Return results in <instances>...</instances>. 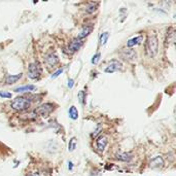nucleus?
Returning a JSON list of instances; mask_svg holds the SVG:
<instances>
[{"mask_svg": "<svg viewBox=\"0 0 176 176\" xmlns=\"http://www.w3.org/2000/svg\"><path fill=\"white\" fill-rule=\"evenodd\" d=\"M159 52V40L156 34H149L145 41V54L148 58H154Z\"/></svg>", "mask_w": 176, "mask_h": 176, "instance_id": "nucleus-1", "label": "nucleus"}, {"mask_svg": "<svg viewBox=\"0 0 176 176\" xmlns=\"http://www.w3.org/2000/svg\"><path fill=\"white\" fill-rule=\"evenodd\" d=\"M12 107L18 111H24L27 110L31 106V101L26 97H17L12 102Z\"/></svg>", "mask_w": 176, "mask_h": 176, "instance_id": "nucleus-2", "label": "nucleus"}, {"mask_svg": "<svg viewBox=\"0 0 176 176\" xmlns=\"http://www.w3.org/2000/svg\"><path fill=\"white\" fill-rule=\"evenodd\" d=\"M53 110H54V105L51 103H45L35 109L34 113L41 115V117H43V118H47V117H48V114H50Z\"/></svg>", "mask_w": 176, "mask_h": 176, "instance_id": "nucleus-3", "label": "nucleus"}, {"mask_svg": "<svg viewBox=\"0 0 176 176\" xmlns=\"http://www.w3.org/2000/svg\"><path fill=\"white\" fill-rule=\"evenodd\" d=\"M41 74V68L38 63H32L28 67V76L31 79H37Z\"/></svg>", "mask_w": 176, "mask_h": 176, "instance_id": "nucleus-4", "label": "nucleus"}, {"mask_svg": "<svg viewBox=\"0 0 176 176\" xmlns=\"http://www.w3.org/2000/svg\"><path fill=\"white\" fill-rule=\"evenodd\" d=\"M121 68H122V63L119 62L118 60H111V61L108 63V65L106 66L104 71L106 73H113Z\"/></svg>", "mask_w": 176, "mask_h": 176, "instance_id": "nucleus-5", "label": "nucleus"}, {"mask_svg": "<svg viewBox=\"0 0 176 176\" xmlns=\"http://www.w3.org/2000/svg\"><path fill=\"white\" fill-rule=\"evenodd\" d=\"M119 55H121L123 59L127 60V61H131V60H134L136 58V52L132 50V48H123Z\"/></svg>", "mask_w": 176, "mask_h": 176, "instance_id": "nucleus-6", "label": "nucleus"}, {"mask_svg": "<svg viewBox=\"0 0 176 176\" xmlns=\"http://www.w3.org/2000/svg\"><path fill=\"white\" fill-rule=\"evenodd\" d=\"M82 45H83V40L78 39V38H75V39L70 41V43L68 44V52L70 54H73V53L78 51L82 48Z\"/></svg>", "mask_w": 176, "mask_h": 176, "instance_id": "nucleus-7", "label": "nucleus"}, {"mask_svg": "<svg viewBox=\"0 0 176 176\" xmlns=\"http://www.w3.org/2000/svg\"><path fill=\"white\" fill-rule=\"evenodd\" d=\"M58 62H59V59H58V57L55 54L51 53V54L45 55L44 63H45V65H47L48 67H54V66L57 64Z\"/></svg>", "mask_w": 176, "mask_h": 176, "instance_id": "nucleus-8", "label": "nucleus"}, {"mask_svg": "<svg viewBox=\"0 0 176 176\" xmlns=\"http://www.w3.org/2000/svg\"><path fill=\"white\" fill-rule=\"evenodd\" d=\"M96 145H97V148L99 151H103L105 149V147L107 145V138L105 136H100L99 138L97 139L96 141Z\"/></svg>", "mask_w": 176, "mask_h": 176, "instance_id": "nucleus-9", "label": "nucleus"}, {"mask_svg": "<svg viewBox=\"0 0 176 176\" xmlns=\"http://www.w3.org/2000/svg\"><path fill=\"white\" fill-rule=\"evenodd\" d=\"M93 29H94V26L93 25H86L82 30H80V32L78 34V39H82V38L87 37L88 35L92 32Z\"/></svg>", "mask_w": 176, "mask_h": 176, "instance_id": "nucleus-10", "label": "nucleus"}, {"mask_svg": "<svg viewBox=\"0 0 176 176\" xmlns=\"http://www.w3.org/2000/svg\"><path fill=\"white\" fill-rule=\"evenodd\" d=\"M175 42V30L174 28H170L167 31V36H166V45H170Z\"/></svg>", "mask_w": 176, "mask_h": 176, "instance_id": "nucleus-11", "label": "nucleus"}, {"mask_svg": "<svg viewBox=\"0 0 176 176\" xmlns=\"http://www.w3.org/2000/svg\"><path fill=\"white\" fill-rule=\"evenodd\" d=\"M164 166V161L162 157H156L153 158L150 162V167L151 168H161Z\"/></svg>", "mask_w": 176, "mask_h": 176, "instance_id": "nucleus-12", "label": "nucleus"}, {"mask_svg": "<svg viewBox=\"0 0 176 176\" xmlns=\"http://www.w3.org/2000/svg\"><path fill=\"white\" fill-rule=\"evenodd\" d=\"M115 158L118 161H123V162H129L132 159V154L128 153H118L115 154Z\"/></svg>", "mask_w": 176, "mask_h": 176, "instance_id": "nucleus-13", "label": "nucleus"}, {"mask_svg": "<svg viewBox=\"0 0 176 176\" xmlns=\"http://www.w3.org/2000/svg\"><path fill=\"white\" fill-rule=\"evenodd\" d=\"M36 90V87L33 84H28V86H23V87H18L15 89V92H29V91H34Z\"/></svg>", "mask_w": 176, "mask_h": 176, "instance_id": "nucleus-14", "label": "nucleus"}, {"mask_svg": "<svg viewBox=\"0 0 176 176\" xmlns=\"http://www.w3.org/2000/svg\"><path fill=\"white\" fill-rule=\"evenodd\" d=\"M98 5H99V2H89L86 5V8H84V10H86L88 13H93L95 10L97 9Z\"/></svg>", "mask_w": 176, "mask_h": 176, "instance_id": "nucleus-15", "label": "nucleus"}, {"mask_svg": "<svg viewBox=\"0 0 176 176\" xmlns=\"http://www.w3.org/2000/svg\"><path fill=\"white\" fill-rule=\"evenodd\" d=\"M21 77H22V74H17V75H8V77H6L5 79V83L8 84H12V83H17L18 80H19Z\"/></svg>", "mask_w": 176, "mask_h": 176, "instance_id": "nucleus-16", "label": "nucleus"}, {"mask_svg": "<svg viewBox=\"0 0 176 176\" xmlns=\"http://www.w3.org/2000/svg\"><path fill=\"white\" fill-rule=\"evenodd\" d=\"M141 40H142V36H136V37L132 38V39H130L128 42H127V47L132 48V47H134V45L140 43V41Z\"/></svg>", "mask_w": 176, "mask_h": 176, "instance_id": "nucleus-17", "label": "nucleus"}, {"mask_svg": "<svg viewBox=\"0 0 176 176\" xmlns=\"http://www.w3.org/2000/svg\"><path fill=\"white\" fill-rule=\"evenodd\" d=\"M69 117L71 118L72 119H77L78 118V111L75 108V106H71L69 109Z\"/></svg>", "mask_w": 176, "mask_h": 176, "instance_id": "nucleus-18", "label": "nucleus"}, {"mask_svg": "<svg viewBox=\"0 0 176 176\" xmlns=\"http://www.w3.org/2000/svg\"><path fill=\"white\" fill-rule=\"evenodd\" d=\"M108 37H109V33H108V32L102 33L101 36H100V45H104L105 43H106Z\"/></svg>", "mask_w": 176, "mask_h": 176, "instance_id": "nucleus-19", "label": "nucleus"}, {"mask_svg": "<svg viewBox=\"0 0 176 176\" xmlns=\"http://www.w3.org/2000/svg\"><path fill=\"white\" fill-rule=\"evenodd\" d=\"M76 147V138L75 137H73L71 138V140L69 141V150H74Z\"/></svg>", "mask_w": 176, "mask_h": 176, "instance_id": "nucleus-20", "label": "nucleus"}, {"mask_svg": "<svg viewBox=\"0 0 176 176\" xmlns=\"http://www.w3.org/2000/svg\"><path fill=\"white\" fill-rule=\"evenodd\" d=\"M0 96L3 98H12V93L6 92V91H0Z\"/></svg>", "mask_w": 176, "mask_h": 176, "instance_id": "nucleus-21", "label": "nucleus"}, {"mask_svg": "<svg viewBox=\"0 0 176 176\" xmlns=\"http://www.w3.org/2000/svg\"><path fill=\"white\" fill-rule=\"evenodd\" d=\"M100 57H101V54H100V53H98V54L95 55L94 57H93V59H92V63H93V64H97L98 61L100 60Z\"/></svg>", "mask_w": 176, "mask_h": 176, "instance_id": "nucleus-22", "label": "nucleus"}, {"mask_svg": "<svg viewBox=\"0 0 176 176\" xmlns=\"http://www.w3.org/2000/svg\"><path fill=\"white\" fill-rule=\"evenodd\" d=\"M62 72H63V68H62V69H59L58 71H56L54 74L52 75V77H53V78H55V77H57V76H59L60 74H61Z\"/></svg>", "mask_w": 176, "mask_h": 176, "instance_id": "nucleus-23", "label": "nucleus"}, {"mask_svg": "<svg viewBox=\"0 0 176 176\" xmlns=\"http://www.w3.org/2000/svg\"><path fill=\"white\" fill-rule=\"evenodd\" d=\"M83 96H84L83 92V91H80L79 94H78V97H79V102H80L82 104H83Z\"/></svg>", "mask_w": 176, "mask_h": 176, "instance_id": "nucleus-24", "label": "nucleus"}, {"mask_svg": "<svg viewBox=\"0 0 176 176\" xmlns=\"http://www.w3.org/2000/svg\"><path fill=\"white\" fill-rule=\"evenodd\" d=\"M73 83H74V80L73 79H69V82H68V87L71 89V88L73 87Z\"/></svg>", "mask_w": 176, "mask_h": 176, "instance_id": "nucleus-25", "label": "nucleus"}, {"mask_svg": "<svg viewBox=\"0 0 176 176\" xmlns=\"http://www.w3.org/2000/svg\"><path fill=\"white\" fill-rule=\"evenodd\" d=\"M28 176H40L38 172H31V173L28 175Z\"/></svg>", "mask_w": 176, "mask_h": 176, "instance_id": "nucleus-26", "label": "nucleus"}]
</instances>
